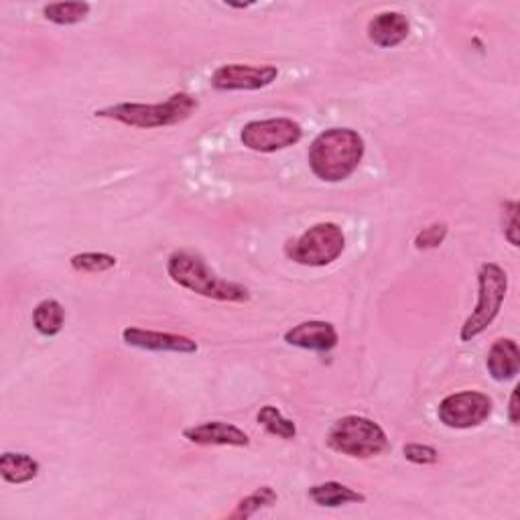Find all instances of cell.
<instances>
[{
	"instance_id": "cell-12",
	"label": "cell",
	"mask_w": 520,
	"mask_h": 520,
	"mask_svg": "<svg viewBox=\"0 0 520 520\" xmlns=\"http://www.w3.org/2000/svg\"><path fill=\"white\" fill-rule=\"evenodd\" d=\"M183 437L195 445H230L248 447L250 437L236 425L224 421H206L183 429Z\"/></svg>"
},
{
	"instance_id": "cell-24",
	"label": "cell",
	"mask_w": 520,
	"mask_h": 520,
	"mask_svg": "<svg viewBox=\"0 0 520 520\" xmlns=\"http://www.w3.org/2000/svg\"><path fill=\"white\" fill-rule=\"evenodd\" d=\"M504 238L518 246V204L516 202H504Z\"/></svg>"
},
{
	"instance_id": "cell-7",
	"label": "cell",
	"mask_w": 520,
	"mask_h": 520,
	"mask_svg": "<svg viewBox=\"0 0 520 520\" xmlns=\"http://www.w3.org/2000/svg\"><path fill=\"white\" fill-rule=\"evenodd\" d=\"M303 139V128L291 118L252 120L244 124L240 141L254 153H277L297 145Z\"/></svg>"
},
{
	"instance_id": "cell-19",
	"label": "cell",
	"mask_w": 520,
	"mask_h": 520,
	"mask_svg": "<svg viewBox=\"0 0 520 520\" xmlns=\"http://www.w3.org/2000/svg\"><path fill=\"white\" fill-rule=\"evenodd\" d=\"M256 421L265 427L267 433L277 435L281 439H295L297 437V425L291 419L283 417V413L273 405L260 407Z\"/></svg>"
},
{
	"instance_id": "cell-3",
	"label": "cell",
	"mask_w": 520,
	"mask_h": 520,
	"mask_svg": "<svg viewBox=\"0 0 520 520\" xmlns=\"http://www.w3.org/2000/svg\"><path fill=\"white\" fill-rule=\"evenodd\" d=\"M195 110H198V100L191 94L177 92L167 102L161 104H137V102H122L116 106H108L96 110L98 118H110L135 128H163L175 126L187 120Z\"/></svg>"
},
{
	"instance_id": "cell-6",
	"label": "cell",
	"mask_w": 520,
	"mask_h": 520,
	"mask_svg": "<svg viewBox=\"0 0 520 520\" xmlns=\"http://www.w3.org/2000/svg\"><path fill=\"white\" fill-rule=\"evenodd\" d=\"M346 236L338 224L311 226L295 242L287 244V256L303 267H328L344 252Z\"/></svg>"
},
{
	"instance_id": "cell-25",
	"label": "cell",
	"mask_w": 520,
	"mask_h": 520,
	"mask_svg": "<svg viewBox=\"0 0 520 520\" xmlns=\"http://www.w3.org/2000/svg\"><path fill=\"white\" fill-rule=\"evenodd\" d=\"M508 419H510L512 425H518V388H514V390H512V395H510Z\"/></svg>"
},
{
	"instance_id": "cell-1",
	"label": "cell",
	"mask_w": 520,
	"mask_h": 520,
	"mask_svg": "<svg viewBox=\"0 0 520 520\" xmlns=\"http://www.w3.org/2000/svg\"><path fill=\"white\" fill-rule=\"evenodd\" d=\"M366 145L352 128H328L309 147V167L321 181L348 179L362 163Z\"/></svg>"
},
{
	"instance_id": "cell-2",
	"label": "cell",
	"mask_w": 520,
	"mask_h": 520,
	"mask_svg": "<svg viewBox=\"0 0 520 520\" xmlns=\"http://www.w3.org/2000/svg\"><path fill=\"white\" fill-rule=\"evenodd\" d=\"M167 273L173 283L202 297L228 303L250 301V293L244 285L220 279L214 271H210L206 260L200 254H193L187 250L173 252L167 260Z\"/></svg>"
},
{
	"instance_id": "cell-18",
	"label": "cell",
	"mask_w": 520,
	"mask_h": 520,
	"mask_svg": "<svg viewBox=\"0 0 520 520\" xmlns=\"http://www.w3.org/2000/svg\"><path fill=\"white\" fill-rule=\"evenodd\" d=\"M277 500H279V496L271 486H260L236 504L234 512L230 514V520H246V518L254 516L258 510L277 504Z\"/></svg>"
},
{
	"instance_id": "cell-11",
	"label": "cell",
	"mask_w": 520,
	"mask_h": 520,
	"mask_svg": "<svg viewBox=\"0 0 520 520\" xmlns=\"http://www.w3.org/2000/svg\"><path fill=\"white\" fill-rule=\"evenodd\" d=\"M285 342L301 350L330 352L338 346L340 338L330 321H303L285 334Z\"/></svg>"
},
{
	"instance_id": "cell-5",
	"label": "cell",
	"mask_w": 520,
	"mask_h": 520,
	"mask_svg": "<svg viewBox=\"0 0 520 520\" xmlns=\"http://www.w3.org/2000/svg\"><path fill=\"white\" fill-rule=\"evenodd\" d=\"M508 275L496 263H484L478 271V303L460 332L462 342H472L488 330L506 299Z\"/></svg>"
},
{
	"instance_id": "cell-15",
	"label": "cell",
	"mask_w": 520,
	"mask_h": 520,
	"mask_svg": "<svg viewBox=\"0 0 520 520\" xmlns=\"http://www.w3.org/2000/svg\"><path fill=\"white\" fill-rule=\"evenodd\" d=\"M309 498L317 506L325 508H338L344 504H364L366 496L346 484L340 482H325V484H315L309 488Z\"/></svg>"
},
{
	"instance_id": "cell-16",
	"label": "cell",
	"mask_w": 520,
	"mask_h": 520,
	"mask_svg": "<svg viewBox=\"0 0 520 520\" xmlns=\"http://www.w3.org/2000/svg\"><path fill=\"white\" fill-rule=\"evenodd\" d=\"M0 476L9 484H27L39 476V462L27 453L7 451L0 455Z\"/></svg>"
},
{
	"instance_id": "cell-21",
	"label": "cell",
	"mask_w": 520,
	"mask_h": 520,
	"mask_svg": "<svg viewBox=\"0 0 520 520\" xmlns=\"http://www.w3.org/2000/svg\"><path fill=\"white\" fill-rule=\"evenodd\" d=\"M70 265L78 273H90V275L106 273L116 267V256L106 254V252H82V254L72 256Z\"/></svg>"
},
{
	"instance_id": "cell-13",
	"label": "cell",
	"mask_w": 520,
	"mask_h": 520,
	"mask_svg": "<svg viewBox=\"0 0 520 520\" xmlns=\"http://www.w3.org/2000/svg\"><path fill=\"white\" fill-rule=\"evenodd\" d=\"M409 33L411 25L403 13H380L368 23V39L380 49H393L401 45Z\"/></svg>"
},
{
	"instance_id": "cell-20",
	"label": "cell",
	"mask_w": 520,
	"mask_h": 520,
	"mask_svg": "<svg viewBox=\"0 0 520 520\" xmlns=\"http://www.w3.org/2000/svg\"><path fill=\"white\" fill-rule=\"evenodd\" d=\"M43 15L47 21L55 25H76L82 23L90 15L88 3H55L43 7Z\"/></svg>"
},
{
	"instance_id": "cell-23",
	"label": "cell",
	"mask_w": 520,
	"mask_h": 520,
	"mask_svg": "<svg viewBox=\"0 0 520 520\" xmlns=\"http://www.w3.org/2000/svg\"><path fill=\"white\" fill-rule=\"evenodd\" d=\"M447 236V224H431L427 228H423L417 236H415V248L417 250H431V248H439L443 244Z\"/></svg>"
},
{
	"instance_id": "cell-22",
	"label": "cell",
	"mask_w": 520,
	"mask_h": 520,
	"mask_svg": "<svg viewBox=\"0 0 520 520\" xmlns=\"http://www.w3.org/2000/svg\"><path fill=\"white\" fill-rule=\"evenodd\" d=\"M405 460L417 466H433L439 462V453L431 445H421V443H409L403 447Z\"/></svg>"
},
{
	"instance_id": "cell-9",
	"label": "cell",
	"mask_w": 520,
	"mask_h": 520,
	"mask_svg": "<svg viewBox=\"0 0 520 520\" xmlns=\"http://www.w3.org/2000/svg\"><path fill=\"white\" fill-rule=\"evenodd\" d=\"M279 78L277 65H246V63H228L218 68L212 76V88L218 92H236V90H263Z\"/></svg>"
},
{
	"instance_id": "cell-14",
	"label": "cell",
	"mask_w": 520,
	"mask_h": 520,
	"mask_svg": "<svg viewBox=\"0 0 520 520\" xmlns=\"http://www.w3.org/2000/svg\"><path fill=\"white\" fill-rule=\"evenodd\" d=\"M486 368L496 382H508V380L516 378V374L520 370L518 344L510 338H502V340L494 342V346L490 348L488 358H486Z\"/></svg>"
},
{
	"instance_id": "cell-8",
	"label": "cell",
	"mask_w": 520,
	"mask_h": 520,
	"mask_svg": "<svg viewBox=\"0 0 520 520\" xmlns=\"http://www.w3.org/2000/svg\"><path fill=\"white\" fill-rule=\"evenodd\" d=\"M492 413V399L478 390L453 393L439 403L437 417L449 429H472L482 425Z\"/></svg>"
},
{
	"instance_id": "cell-10",
	"label": "cell",
	"mask_w": 520,
	"mask_h": 520,
	"mask_svg": "<svg viewBox=\"0 0 520 520\" xmlns=\"http://www.w3.org/2000/svg\"><path fill=\"white\" fill-rule=\"evenodd\" d=\"M122 340L126 346H133L147 352H173V354H195L200 350L198 342H193L187 336L167 334V332H153L143 328H126L122 332Z\"/></svg>"
},
{
	"instance_id": "cell-17",
	"label": "cell",
	"mask_w": 520,
	"mask_h": 520,
	"mask_svg": "<svg viewBox=\"0 0 520 520\" xmlns=\"http://www.w3.org/2000/svg\"><path fill=\"white\" fill-rule=\"evenodd\" d=\"M65 311L63 305L55 299H45L33 309V325L41 336L53 338L63 330Z\"/></svg>"
},
{
	"instance_id": "cell-4",
	"label": "cell",
	"mask_w": 520,
	"mask_h": 520,
	"mask_svg": "<svg viewBox=\"0 0 520 520\" xmlns=\"http://www.w3.org/2000/svg\"><path fill=\"white\" fill-rule=\"evenodd\" d=\"M328 445L348 458L368 460L384 453L390 443L378 423L360 415H348L334 423L328 433Z\"/></svg>"
}]
</instances>
